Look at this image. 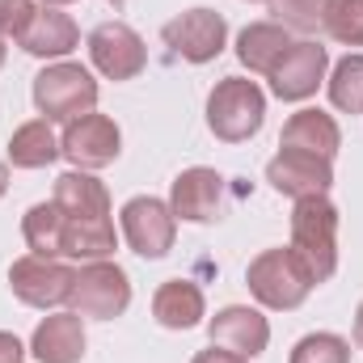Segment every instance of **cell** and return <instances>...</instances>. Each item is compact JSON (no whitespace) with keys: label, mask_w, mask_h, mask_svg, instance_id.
Returning <instances> with one entry per match:
<instances>
[{"label":"cell","mask_w":363,"mask_h":363,"mask_svg":"<svg viewBox=\"0 0 363 363\" xmlns=\"http://www.w3.org/2000/svg\"><path fill=\"white\" fill-rule=\"evenodd\" d=\"M106 4H114V9H123V4H127V0H106Z\"/></svg>","instance_id":"e575fe53"},{"label":"cell","mask_w":363,"mask_h":363,"mask_svg":"<svg viewBox=\"0 0 363 363\" xmlns=\"http://www.w3.org/2000/svg\"><path fill=\"white\" fill-rule=\"evenodd\" d=\"M17 43H21V51H26V55H38V60H64L68 51H77L81 30H77V21H72L68 13H60V9H51V4H43Z\"/></svg>","instance_id":"9a60e30c"},{"label":"cell","mask_w":363,"mask_h":363,"mask_svg":"<svg viewBox=\"0 0 363 363\" xmlns=\"http://www.w3.org/2000/svg\"><path fill=\"white\" fill-rule=\"evenodd\" d=\"M30 351H34L38 363H81L85 359V325H81V313H55V317H47L34 330Z\"/></svg>","instance_id":"e0dca14e"},{"label":"cell","mask_w":363,"mask_h":363,"mask_svg":"<svg viewBox=\"0 0 363 363\" xmlns=\"http://www.w3.org/2000/svg\"><path fill=\"white\" fill-rule=\"evenodd\" d=\"M304 271L313 274V283H325L338 271V207L325 194L313 199H296L291 211V245H287Z\"/></svg>","instance_id":"6da1fadb"},{"label":"cell","mask_w":363,"mask_h":363,"mask_svg":"<svg viewBox=\"0 0 363 363\" xmlns=\"http://www.w3.org/2000/svg\"><path fill=\"white\" fill-rule=\"evenodd\" d=\"M174 233H178V216L169 203L152 194H135L123 203V237L140 258H165L174 250Z\"/></svg>","instance_id":"8992f818"},{"label":"cell","mask_w":363,"mask_h":363,"mask_svg":"<svg viewBox=\"0 0 363 363\" xmlns=\"http://www.w3.org/2000/svg\"><path fill=\"white\" fill-rule=\"evenodd\" d=\"M245 283L254 291V300L262 308H300L308 300V291L317 287L313 274L304 271V262L291 254V250H262L250 271H245Z\"/></svg>","instance_id":"277c9868"},{"label":"cell","mask_w":363,"mask_h":363,"mask_svg":"<svg viewBox=\"0 0 363 363\" xmlns=\"http://www.w3.org/2000/svg\"><path fill=\"white\" fill-rule=\"evenodd\" d=\"M4 190H9V169L0 165V199H4Z\"/></svg>","instance_id":"1f68e13d"},{"label":"cell","mask_w":363,"mask_h":363,"mask_svg":"<svg viewBox=\"0 0 363 363\" xmlns=\"http://www.w3.org/2000/svg\"><path fill=\"white\" fill-rule=\"evenodd\" d=\"M161 38L186 64H211L228 43V26H224V17L216 9H186L182 17L165 21Z\"/></svg>","instance_id":"30bf717a"},{"label":"cell","mask_w":363,"mask_h":363,"mask_svg":"<svg viewBox=\"0 0 363 363\" xmlns=\"http://www.w3.org/2000/svg\"><path fill=\"white\" fill-rule=\"evenodd\" d=\"M207 313V300L199 291V283L190 279H165L152 296V317L165 325V330H194Z\"/></svg>","instance_id":"ffe728a7"},{"label":"cell","mask_w":363,"mask_h":363,"mask_svg":"<svg viewBox=\"0 0 363 363\" xmlns=\"http://www.w3.org/2000/svg\"><path fill=\"white\" fill-rule=\"evenodd\" d=\"M89 60L106 81H135L148 64V47L127 21H101L89 34Z\"/></svg>","instance_id":"ba28073f"},{"label":"cell","mask_w":363,"mask_h":363,"mask_svg":"<svg viewBox=\"0 0 363 363\" xmlns=\"http://www.w3.org/2000/svg\"><path fill=\"white\" fill-rule=\"evenodd\" d=\"M123 152V131L106 114H81L60 135V157H68L77 169H101L114 165Z\"/></svg>","instance_id":"9c48e42d"},{"label":"cell","mask_w":363,"mask_h":363,"mask_svg":"<svg viewBox=\"0 0 363 363\" xmlns=\"http://www.w3.org/2000/svg\"><path fill=\"white\" fill-rule=\"evenodd\" d=\"M169 207L178 220L190 224H211L220 220L224 211V178L207 165H194V169H182L174 186H169Z\"/></svg>","instance_id":"7c38bea8"},{"label":"cell","mask_w":363,"mask_h":363,"mask_svg":"<svg viewBox=\"0 0 363 363\" xmlns=\"http://www.w3.org/2000/svg\"><path fill=\"white\" fill-rule=\"evenodd\" d=\"M330 101L347 114H363V55H347L330 72Z\"/></svg>","instance_id":"d4e9b609"},{"label":"cell","mask_w":363,"mask_h":363,"mask_svg":"<svg viewBox=\"0 0 363 363\" xmlns=\"http://www.w3.org/2000/svg\"><path fill=\"white\" fill-rule=\"evenodd\" d=\"M34 13V0H0V38H21Z\"/></svg>","instance_id":"83f0119b"},{"label":"cell","mask_w":363,"mask_h":363,"mask_svg":"<svg viewBox=\"0 0 363 363\" xmlns=\"http://www.w3.org/2000/svg\"><path fill=\"white\" fill-rule=\"evenodd\" d=\"M321 4H325V0H271V13L279 17L283 30L308 34V30L321 26Z\"/></svg>","instance_id":"4316f807"},{"label":"cell","mask_w":363,"mask_h":363,"mask_svg":"<svg viewBox=\"0 0 363 363\" xmlns=\"http://www.w3.org/2000/svg\"><path fill=\"white\" fill-rule=\"evenodd\" d=\"M291 363H351V347L338 334H308L291 347Z\"/></svg>","instance_id":"484cf974"},{"label":"cell","mask_w":363,"mask_h":363,"mask_svg":"<svg viewBox=\"0 0 363 363\" xmlns=\"http://www.w3.org/2000/svg\"><path fill=\"white\" fill-rule=\"evenodd\" d=\"M72 313L81 317H97V321H114L127 313L131 304V283H127V271L114 267L110 258L106 262H85L77 279H72V296H68Z\"/></svg>","instance_id":"5b68a950"},{"label":"cell","mask_w":363,"mask_h":363,"mask_svg":"<svg viewBox=\"0 0 363 363\" xmlns=\"http://www.w3.org/2000/svg\"><path fill=\"white\" fill-rule=\"evenodd\" d=\"M355 342H359V351H363V304H359V313H355Z\"/></svg>","instance_id":"4dcf8cb0"},{"label":"cell","mask_w":363,"mask_h":363,"mask_svg":"<svg viewBox=\"0 0 363 363\" xmlns=\"http://www.w3.org/2000/svg\"><path fill=\"white\" fill-rule=\"evenodd\" d=\"M194 363H245V359H241L237 351H228V347H216V342H211L207 351H199V355H194Z\"/></svg>","instance_id":"f546056e"},{"label":"cell","mask_w":363,"mask_h":363,"mask_svg":"<svg viewBox=\"0 0 363 363\" xmlns=\"http://www.w3.org/2000/svg\"><path fill=\"white\" fill-rule=\"evenodd\" d=\"M207 334H211L216 347H228V351H237L241 359L262 355L267 342H271V325H267V317H262L258 308H245V304H228V308H220V313L207 321Z\"/></svg>","instance_id":"5bb4252c"},{"label":"cell","mask_w":363,"mask_h":363,"mask_svg":"<svg viewBox=\"0 0 363 363\" xmlns=\"http://www.w3.org/2000/svg\"><path fill=\"white\" fill-rule=\"evenodd\" d=\"M287 51H291V34L279 21H254L237 34V60L258 77H271Z\"/></svg>","instance_id":"d6986e66"},{"label":"cell","mask_w":363,"mask_h":363,"mask_svg":"<svg viewBox=\"0 0 363 363\" xmlns=\"http://www.w3.org/2000/svg\"><path fill=\"white\" fill-rule=\"evenodd\" d=\"M325 68H330V51L321 43H291V51L283 55V64L271 72V89L283 101H304L313 97L317 85L325 81Z\"/></svg>","instance_id":"4fadbf2b"},{"label":"cell","mask_w":363,"mask_h":363,"mask_svg":"<svg viewBox=\"0 0 363 363\" xmlns=\"http://www.w3.org/2000/svg\"><path fill=\"white\" fill-rule=\"evenodd\" d=\"M321 30L334 43L363 47V0H325L321 4Z\"/></svg>","instance_id":"cb8c5ba5"},{"label":"cell","mask_w":363,"mask_h":363,"mask_svg":"<svg viewBox=\"0 0 363 363\" xmlns=\"http://www.w3.org/2000/svg\"><path fill=\"white\" fill-rule=\"evenodd\" d=\"M262 118H267V93L245 77H224L207 93V127L224 144H241L258 135Z\"/></svg>","instance_id":"7a4b0ae2"},{"label":"cell","mask_w":363,"mask_h":363,"mask_svg":"<svg viewBox=\"0 0 363 363\" xmlns=\"http://www.w3.org/2000/svg\"><path fill=\"white\" fill-rule=\"evenodd\" d=\"M34 106L47 123H72L81 114H93L97 106V81H93L89 68L81 64H47L38 77H34Z\"/></svg>","instance_id":"3957f363"},{"label":"cell","mask_w":363,"mask_h":363,"mask_svg":"<svg viewBox=\"0 0 363 363\" xmlns=\"http://www.w3.org/2000/svg\"><path fill=\"white\" fill-rule=\"evenodd\" d=\"M51 203L72 220H110V194L89 169H68L55 178Z\"/></svg>","instance_id":"ac0fdd59"},{"label":"cell","mask_w":363,"mask_h":363,"mask_svg":"<svg viewBox=\"0 0 363 363\" xmlns=\"http://www.w3.org/2000/svg\"><path fill=\"white\" fill-rule=\"evenodd\" d=\"M279 148H296V152H313V157L334 161L338 148H342V131H338V123L325 110H296L283 123Z\"/></svg>","instance_id":"2e32d148"},{"label":"cell","mask_w":363,"mask_h":363,"mask_svg":"<svg viewBox=\"0 0 363 363\" xmlns=\"http://www.w3.org/2000/svg\"><path fill=\"white\" fill-rule=\"evenodd\" d=\"M118 250L114 224L110 220H72L64 224V250L60 258H77V262H106Z\"/></svg>","instance_id":"44dd1931"},{"label":"cell","mask_w":363,"mask_h":363,"mask_svg":"<svg viewBox=\"0 0 363 363\" xmlns=\"http://www.w3.org/2000/svg\"><path fill=\"white\" fill-rule=\"evenodd\" d=\"M60 157V140L51 131L47 118H34V123H21L9 140V161L17 169H43Z\"/></svg>","instance_id":"7402d4cb"},{"label":"cell","mask_w":363,"mask_h":363,"mask_svg":"<svg viewBox=\"0 0 363 363\" xmlns=\"http://www.w3.org/2000/svg\"><path fill=\"white\" fill-rule=\"evenodd\" d=\"M267 182L287 199H313L334 186V161L296 152V148H279V157L267 165Z\"/></svg>","instance_id":"8fae6325"},{"label":"cell","mask_w":363,"mask_h":363,"mask_svg":"<svg viewBox=\"0 0 363 363\" xmlns=\"http://www.w3.org/2000/svg\"><path fill=\"white\" fill-rule=\"evenodd\" d=\"M21 359H26V347L17 342V334L0 330V363H21Z\"/></svg>","instance_id":"f1b7e54d"},{"label":"cell","mask_w":363,"mask_h":363,"mask_svg":"<svg viewBox=\"0 0 363 363\" xmlns=\"http://www.w3.org/2000/svg\"><path fill=\"white\" fill-rule=\"evenodd\" d=\"M72 279L77 271L64 267L60 258H43V254H26L9 267V287L21 304L30 308H55L72 296Z\"/></svg>","instance_id":"52a82bcc"},{"label":"cell","mask_w":363,"mask_h":363,"mask_svg":"<svg viewBox=\"0 0 363 363\" xmlns=\"http://www.w3.org/2000/svg\"><path fill=\"white\" fill-rule=\"evenodd\" d=\"M4 51H9V47H4V38H0V68H4Z\"/></svg>","instance_id":"836d02e7"},{"label":"cell","mask_w":363,"mask_h":363,"mask_svg":"<svg viewBox=\"0 0 363 363\" xmlns=\"http://www.w3.org/2000/svg\"><path fill=\"white\" fill-rule=\"evenodd\" d=\"M43 4H51V9H64V4H72V0H43Z\"/></svg>","instance_id":"d6a6232c"},{"label":"cell","mask_w":363,"mask_h":363,"mask_svg":"<svg viewBox=\"0 0 363 363\" xmlns=\"http://www.w3.org/2000/svg\"><path fill=\"white\" fill-rule=\"evenodd\" d=\"M64 224H68V216H64L55 203H34V207L21 216V237H26V245H30L34 254L60 258V250H64Z\"/></svg>","instance_id":"603a6c76"}]
</instances>
